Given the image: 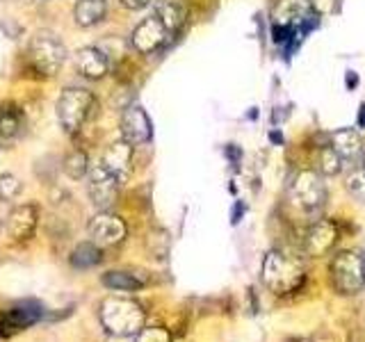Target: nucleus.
Returning a JSON list of instances; mask_svg holds the SVG:
<instances>
[{"mask_svg": "<svg viewBox=\"0 0 365 342\" xmlns=\"http://www.w3.org/2000/svg\"><path fill=\"white\" fill-rule=\"evenodd\" d=\"M98 319L108 333L128 338L137 336L144 328L146 313L140 304L135 299H128V296H108V299L101 301Z\"/></svg>", "mask_w": 365, "mask_h": 342, "instance_id": "1", "label": "nucleus"}, {"mask_svg": "<svg viewBox=\"0 0 365 342\" xmlns=\"http://www.w3.org/2000/svg\"><path fill=\"white\" fill-rule=\"evenodd\" d=\"M260 279L265 283V288L274 294H290L297 292L304 283V267L290 258L288 254H283L279 249H272L269 254L262 260Z\"/></svg>", "mask_w": 365, "mask_h": 342, "instance_id": "2", "label": "nucleus"}, {"mask_svg": "<svg viewBox=\"0 0 365 342\" xmlns=\"http://www.w3.org/2000/svg\"><path fill=\"white\" fill-rule=\"evenodd\" d=\"M274 41L283 43L288 37H297L311 30L317 23V11L311 0H279L272 11Z\"/></svg>", "mask_w": 365, "mask_h": 342, "instance_id": "3", "label": "nucleus"}, {"mask_svg": "<svg viewBox=\"0 0 365 342\" xmlns=\"http://www.w3.org/2000/svg\"><path fill=\"white\" fill-rule=\"evenodd\" d=\"M94 110V94L80 87H66L60 94V100H57V119H60V125L68 135L80 133V128L91 119Z\"/></svg>", "mask_w": 365, "mask_h": 342, "instance_id": "4", "label": "nucleus"}, {"mask_svg": "<svg viewBox=\"0 0 365 342\" xmlns=\"http://www.w3.org/2000/svg\"><path fill=\"white\" fill-rule=\"evenodd\" d=\"M331 285L338 294H359L365 285V256L361 251H340L331 260Z\"/></svg>", "mask_w": 365, "mask_h": 342, "instance_id": "5", "label": "nucleus"}, {"mask_svg": "<svg viewBox=\"0 0 365 342\" xmlns=\"http://www.w3.org/2000/svg\"><path fill=\"white\" fill-rule=\"evenodd\" d=\"M66 60V48L60 37L53 32H37L28 46V62L37 73L53 78L60 73V68Z\"/></svg>", "mask_w": 365, "mask_h": 342, "instance_id": "6", "label": "nucleus"}, {"mask_svg": "<svg viewBox=\"0 0 365 342\" xmlns=\"http://www.w3.org/2000/svg\"><path fill=\"white\" fill-rule=\"evenodd\" d=\"M290 197L304 210H319L327 201V185L317 169L297 171L290 182Z\"/></svg>", "mask_w": 365, "mask_h": 342, "instance_id": "7", "label": "nucleus"}, {"mask_svg": "<svg viewBox=\"0 0 365 342\" xmlns=\"http://www.w3.org/2000/svg\"><path fill=\"white\" fill-rule=\"evenodd\" d=\"M87 231L91 242H96L101 249H108V247H119L123 242L125 235H128V226H125V222L119 214H114L110 210H101L89 219Z\"/></svg>", "mask_w": 365, "mask_h": 342, "instance_id": "8", "label": "nucleus"}, {"mask_svg": "<svg viewBox=\"0 0 365 342\" xmlns=\"http://www.w3.org/2000/svg\"><path fill=\"white\" fill-rule=\"evenodd\" d=\"M119 187H121V182L117 180V176L110 174L103 165H96V167L89 169L87 190H89L91 203H94L96 208H101V210L112 208L119 199Z\"/></svg>", "mask_w": 365, "mask_h": 342, "instance_id": "9", "label": "nucleus"}, {"mask_svg": "<svg viewBox=\"0 0 365 342\" xmlns=\"http://www.w3.org/2000/svg\"><path fill=\"white\" fill-rule=\"evenodd\" d=\"M169 37V30L165 28V23L160 21L155 14L144 19L140 26H137L130 34V43L137 53L142 55H151L155 53L158 48H163L165 41Z\"/></svg>", "mask_w": 365, "mask_h": 342, "instance_id": "10", "label": "nucleus"}, {"mask_svg": "<svg viewBox=\"0 0 365 342\" xmlns=\"http://www.w3.org/2000/svg\"><path fill=\"white\" fill-rule=\"evenodd\" d=\"M41 317L43 306L39 301H21L0 317V336L7 338L11 333H19V331H26L34 322H39Z\"/></svg>", "mask_w": 365, "mask_h": 342, "instance_id": "11", "label": "nucleus"}, {"mask_svg": "<svg viewBox=\"0 0 365 342\" xmlns=\"http://www.w3.org/2000/svg\"><path fill=\"white\" fill-rule=\"evenodd\" d=\"M336 242H338L336 224L329 219H319L308 228V233L304 237V251L311 258H322L336 247Z\"/></svg>", "mask_w": 365, "mask_h": 342, "instance_id": "12", "label": "nucleus"}, {"mask_svg": "<svg viewBox=\"0 0 365 342\" xmlns=\"http://www.w3.org/2000/svg\"><path fill=\"white\" fill-rule=\"evenodd\" d=\"M39 224V205L37 203H21L7 217V235L14 242H23V239L32 237L34 228Z\"/></svg>", "mask_w": 365, "mask_h": 342, "instance_id": "13", "label": "nucleus"}, {"mask_svg": "<svg viewBox=\"0 0 365 342\" xmlns=\"http://www.w3.org/2000/svg\"><path fill=\"white\" fill-rule=\"evenodd\" d=\"M151 119H148V114L140 108V105H130L125 108L123 114H121V135L125 142H130L133 146L135 144H146L151 140Z\"/></svg>", "mask_w": 365, "mask_h": 342, "instance_id": "14", "label": "nucleus"}, {"mask_svg": "<svg viewBox=\"0 0 365 342\" xmlns=\"http://www.w3.org/2000/svg\"><path fill=\"white\" fill-rule=\"evenodd\" d=\"M103 167H106L110 174L117 176L119 182H125L130 178V171H133V144L119 140V142H112L106 153H103Z\"/></svg>", "mask_w": 365, "mask_h": 342, "instance_id": "15", "label": "nucleus"}, {"mask_svg": "<svg viewBox=\"0 0 365 342\" xmlns=\"http://www.w3.org/2000/svg\"><path fill=\"white\" fill-rule=\"evenodd\" d=\"M76 68H78V73L87 80H101L110 68L108 55L101 48H96V46H85V48H80L76 55Z\"/></svg>", "mask_w": 365, "mask_h": 342, "instance_id": "16", "label": "nucleus"}, {"mask_svg": "<svg viewBox=\"0 0 365 342\" xmlns=\"http://www.w3.org/2000/svg\"><path fill=\"white\" fill-rule=\"evenodd\" d=\"M331 146L336 148L338 155L345 162H356L361 155H365L363 137L356 128H340L331 135Z\"/></svg>", "mask_w": 365, "mask_h": 342, "instance_id": "17", "label": "nucleus"}, {"mask_svg": "<svg viewBox=\"0 0 365 342\" xmlns=\"http://www.w3.org/2000/svg\"><path fill=\"white\" fill-rule=\"evenodd\" d=\"M23 125H26V121H23L21 108L14 103H3L0 105V137L7 142L16 140L23 133Z\"/></svg>", "mask_w": 365, "mask_h": 342, "instance_id": "18", "label": "nucleus"}, {"mask_svg": "<svg viewBox=\"0 0 365 342\" xmlns=\"http://www.w3.org/2000/svg\"><path fill=\"white\" fill-rule=\"evenodd\" d=\"M106 0H78L73 7V19L80 28H91L106 19Z\"/></svg>", "mask_w": 365, "mask_h": 342, "instance_id": "19", "label": "nucleus"}, {"mask_svg": "<svg viewBox=\"0 0 365 342\" xmlns=\"http://www.w3.org/2000/svg\"><path fill=\"white\" fill-rule=\"evenodd\" d=\"M103 285L117 292H137L144 288V281L130 271H108L103 274Z\"/></svg>", "mask_w": 365, "mask_h": 342, "instance_id": "20", "label": "nucleus"}, {"mask_svg": "<svg viewBox=\"0 0 365 342\" xmlns=\"http://www.w3.org/2000/svg\"><path fill=\"white\" fill-rule=\"evenodd\" d=\"M103 260L101 247L96 242H80L71 254V265L76 269H91Z\"/></svg>", "mask_w": 365, "mask_h": 342, "instance_id": "21", "label": "nucleus"}, {"mask_svg": "<svg viewBox=\"0 0 365 342\" xmlns=\"http://www.w3.org/2000/svg\"><path fill=\"white\" fill-rule=\"evenodd\" d=\"M155 16L165 23V28L169 30V34L178 32L180 26H182V9L176 3H171V0H165V3H160L155 7Z\"/></svg>", "mask_w": 365, "mask_h": 342, "instance_id": "22", "label": "nucleus"}, {"mask_svg": "<svg viewBox=\"0 0 365 342\" xmlns=\"http://www.w3.org/2000/svg\"><path fill=\"white\" fill-rule=\"evenodd\" d=\"M64 174L71 180H80L89 174V160L83 151H71L64 157Z\"/></svg>", "mask_w": 365, "mask_h": 342, "instance_id": "23", "label": "nucleus"}, {"mask_svg": "<svg viewBox=\"0 0 365 342\" xmlns=\"http://www.w3.org/2000/svg\"><path fill=\"white\" fill-rule=\"evenodd\" d=\"M342 165H345V160L338 155V151L334 146H322V151H319V174H327V176H336L342 171Z\"/></svg>", "mask_w": 365, "mask_h": 342, "instance_id": "24", "label": "nucleus"}, {"mask_svg": "<svg viewBox=\"0 0 365 342\" xmlns=\"http://www.w3.org/2000/svg\"><path fill=\"white\" fill-rule=\"evenodd\" d=\"M345 185L354 199L365 203V167H354L351 174L345 180Z\"/></svg>", "mask_w": 365, "mask_h": 342, "instance_id": "25", "label": "nucleus"}, {"mask_svg": "<svg viewBox=\"0 0 365 342\" xmlns=\"http://www.w3.org/2000/svg\"><path fill=\"white\" fill-rule=\"evenodd\" d=\"M21 190H23V185H21V180L14 174L0 176V201H3V203L14 201L21 194Z\"/></svg>", "mask_w": 365, "mask_h": 342, "instance_id": "26", "label": "nucleus"}, {"mask_svg": "<svg viewBox=\"0 0 365 342\" xmlns=\"http://www.w3.org/2000/svg\"><path fill=\"white\" fill-rule=\"evenodd\" d=\"M135 342H174V340H171V333L163 326H144L135 336Z\"/></svg>", "mask_w": 365, "mask_h": 342, "instance_id": "27", "label": "nucleus"}, {"mask_svg": "<svg viewBox=\"0 0 365 342\" xmlns=\"http://www.w3.org/2000/svg\"><path fill=\"white\" fill-rule=\"evenodd\" d=\"M151 3H153V0H121V5L125 9H144V7L151 5Z\"/></svg>", "mask_w": 365, "mask_h": 342, "instance_id": "28", "label": "nucleus"}, {"mask_svg": "<svg viewBox=\"0 0 365 342\" xmlns=\"http://www.w3.org/2000/svg\"><path fill=\"white\" fill-rule=\"evenodd\" d=\"M226 155L231 157V162H233V165L240 160V151H237V148H235L233 144H231V146H226Z\"/></svg>", "mask_w": 365, "mask_h": 342, "instance_id": "29", "label": "nucleus"}, {"mask_svg": "<svg viewBox=\"0 0 365 342\" xmlns=\"http://www.w3.org/2000/svg\"><path fill=\"white\" fill-rule=\"evenodd\" d=\"M356 85H359V76L354 71H349L347 73V87H356Z\"/></svg>", "mask_w": 365, "mask_h": 342, "instance_id": "30", "label": "nucleus"}, {"mask_svg": "<svg viewBox=\"0 0 365 342\" xmlns=\"http://www.w3.org/2000/svg\"><path fill=\"white\" fill-rule=\"evenodd\" d=\"M297 342H311V340H297Z\"/></svg>", "mask_w": 365, "mask_h": 342, "instance_id": "31", "label": "nucleus"}, {"mask_svg": "<svg viewBox=\"0 0 365 342\" xmlns=\"http://www.w3.org/2000/svg\"><path fill=\"white\" fill-rule=\"evenodd\" d=\"M363 167H365V155H363Z\"/></svg>", "mask_w": 365, "mask_h": 342, "instance_id": "32", "label": "nucleus"}]
</instances>
